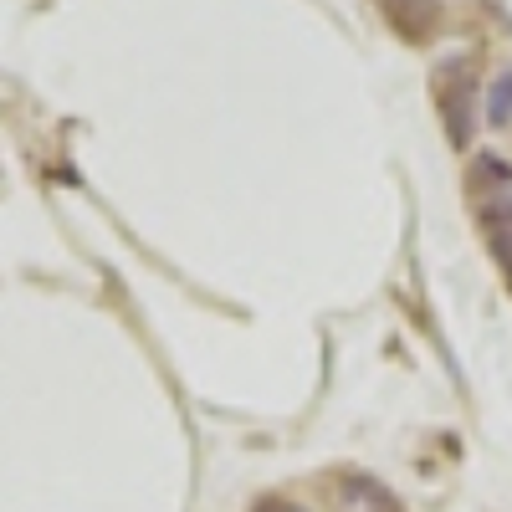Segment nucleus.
<instances>
[{"mask_svg": "<svg viewBox=\"0 0 512 512\" xmlns=\"http://www.w3.org/2000/svg\"><path fill=\"white\" fill-rule=\"evenodd\" d=\"M441 113H446V134H451V144H456V149L472 144V88H466V82H456V88L441 93Z\"/></svg>", "mask_w": 512, "mask_h": 512, "instance_id": "1", "label": "nucleus"}, {"mask_svg": "<svg viewBox=\"0 0 512 512\" xmlns=\"http://www.w3.org/2000/svg\"><path fill=\"white\" fill-rule=\"evenodd\" d=\"M384 11H390V21L400 31L425 36V31H431V21H436V11H441V0H384Z\"/></svg>", "mask_w": 512, "mask_h": 512, "instance_id": "2", "label": "nucleus"}, {"mask_svg": "<svg viewBox=\"0 0 512 512\" xmlns=\"http://www.w3.org/2000/svg\"><path fill=\"white\" fill-rule=\"evenodd\" d=\"M344 502L349 507H364V512H400L395 497L384 492L374 477H344Z\"/></svg>", "mask_w": 512, "mask_h": 512, "instance_id": "3", "label": "nucleus"}, {"mask_svg": "<svg viewBox=\"0 0 512 512\" xmlns=\"http://www.w3.org/2000/svg\"><path fill=\"white\" fill-rule=\"evenodd\" d=\"M482 113H487L492 128H507V123H512V72H507V67L487 82V108H482Z\"/></svg>", "mask_w": 512, "mask_h": 512, "instance_id": "4", "label": "nucleus"}, {"mask_svg": "<svg viewBox=\"0 0 512 512\" xmlns=\"http://www.w3.org/2000/svg\"><path fill=\"white\" fill-rule=\"evenodd\" d=\"M477 180H497V185H507V180H512V169H507V159L482 154V159H477Z\"/></svg>", "mask_w": 512, "mask_h": 512, "instance_id": "5", "label": "nucleus"}, {"mask_svg": "<svg viewBox=\"0 0 512 512\" xmlns=\"http://www.w3.org/2000/svg\"><path fill=\"white\" fill-rule=\"evenodd\" d=\"M251 512H313V507H303L297 497H282V492H272V497H262Z\"/></svg>", "mask_w": 512, "mask_h": 512, "instance_id": "6", "label": "nucleus"}]
</instances>
